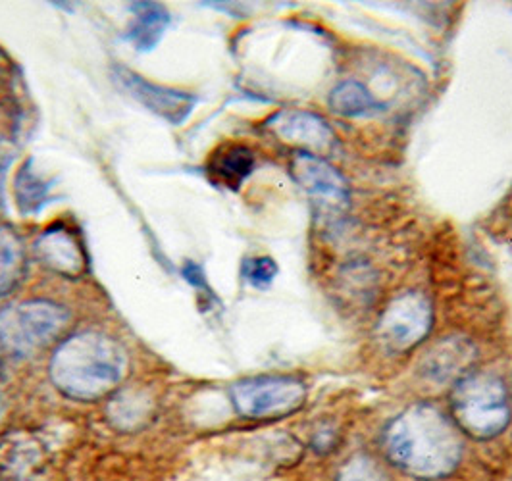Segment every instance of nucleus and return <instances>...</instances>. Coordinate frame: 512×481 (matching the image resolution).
Returning a JSON list of instances; mask_svg holds the SVG:
<instances>
[{
    "mask_svg": "<svg viewBox=\"0 0 512 481\" xmlns=\"http://www.w3.org/2000/svg\"><path fill=\"white\" fill-rule=\"evenodd\" d=\"M231 401L245 418L274 420L305 405L307 385L291 376H255L231 387Z\"/></svg>",
    "mask_w": 512,
    "mask_h": 481,
    "instance_id": "5",
    "label": "nucleus"
},
{
    "mask_svg": "<svg viewBox=\"0 0 512 481\" xmlns=\"http://www.w3.org/2000/svg\"><path fill=\"white\" fill-rule=\"evenodd\" d=\"M70 312L51 301H27L0 312V345L16 356H31L49 347L66 330Z\"/></svg>",
    "mask_w": 512,
    "mask_h": 481,
    "instance_id": "4",
    "label": "nucleus"
},
{
    "mask_svg": "<svg viewBox=\"0 0 512 481\" xmlns=\"http://www.w3.org/2000/svg\"><path fill=\"white\" fill-rule=\"evenodd\" d=\"M432 324L434 312L430 301L416 291H409L393 299L385 308L378 333L385 347L405 353L426 339Z\"/></svg>",
    "mask_w": 512,
    "mask_h": 481,
    "instance_id": "6",
    "label": "nucleus"
},
{
    "mask_svg": "<svg viewBox=\"0 0 512 481\" xmlns=\"http://www.w3.org/2000/svg\"><path fill=\"white\" fill-rule=\"evenodd\" d=\"M328 104L333 114L343 118H355L380 108V104L370 95V91L359 81L339 83L330 93Z\"/></svg>",
    "mask_w": 512,
    "mask_h": 481,
    "instance_id": "16",
    "label": "nucleus"
},
{
    "mask_svg": "<svg viewBox=\"0 0 512 481\" xmlns=\"http://www.w3.org/2000/svg\"><path fill=\"white\" fill-rule=\"evenodd\" d=\"M268 126L285 143L299 145L312 154L328 151L332 147V127L312 112H278L268 120Z\"/></svg>",
    "mask_w": 512,
    "mask_h": 481,
    "instance_id": "9",
    "label": "nucleus"
},
{
    "mask_svg": "<svg viewBox=\"0 0 512 481\" xmlns=\"http://www.w3.org/2000/svg\"><path fill=\"white\" fill-rule=\"evenodd\" d=\"M8 168H10V156L0 158V210L4 206V179H6Z\"/></svg>",
    "mask_w": 512,
    "mask_h": 481,
    "instance_id": "20",
    "label": "nucleus"
},
{
    "mask_svg": "<svg viewBox=\"0 0 512 481\" xmlns=\"http://www.w3.org/2000/svg\"><path fill=\"white\" fill-rule=\"evenodd\" d=\"M243 276L256 289H266L278 276V264L270 256H255L243 262Z\"/></svg>",
    "mask_w": 512,
    "mask_h": 481,
    "instance_id": "18",
    "label": "nucleus"
},
{
    "mask_svg": "<svg viewBox=\"0 0 512 481\" xmlns=\"http://www.w3.org/2000/svg\"><path fill=\"white\" fill-rule=\"evenodd\" d=\"M291 174L318 210L335 214L349 206V185L343 174L324 158L299 151L293 156Z\"/></svg>",
    "mask_w": 512,
    "mask_h": 481,
    "instance_id": "8",
    "label": "nucleus"
},
{
    "mask_svg": "<svg viewBox=\"0 0 512 481\" xmlns=\"http://www.w3.org/2000/svg\"><path fill=\"white\" fill-rule=\"evenodd\" d=\"M255 170V154L239 143H226L220 145L210 154L206 162V174L212 183L226 187L230 191H239Z\"/></svg>",
    "mask_w": 512,
    "mask_h": 481,
    "instance_id": "11",
    "label": "nucleus"
},
{
    "mask_svg": "<svg viewBox=\"0 0 512 481\" xmlns=\"http://www.w3.org/2000/svg\"><path fill=\"white\" fill-rule=\"evenodd\" d=\"M41 260L60 274L76 276L85 268V254L77 243L76 235L64 226H54L43 233L35 245Z\"/></svg>",
    "mask_w": 512,
    "mask_h": 481,
    "instance_id": "12",
    "label": "nucleus"
},
{
    "mask_svg": "<svg viewBox=\"0 0 512 481\" xmlns=\"http://www.w3.org/2000/svg\"><path fill=\"white\" fill-rule=\"evenodd\" d=\"M337 481H389V478L372 458L355 456L341 468Z\"/></svg>",
    "mask_w": 512,
    "mask_h": 481,
    "instance_id": "17",
    "label": "nucleus"
},
{
    "mask_svg": "<svg viewBox=\"0 0 512 481\" xmlns=\"http://www.w3.org/2000/svg\"><path fill=\"white\" fill-rule=\"evenodd\" d=\"M54 179H47L35 170L33 158L26 160L14 178V199L24 216L39 214L52 201Z\"/></svg>",
    "mask_w": 512,
    "mask_h": 481,
    "instance_id": "14",
    "label": "nucleus"
},
{
    "mask_svg": "<svg viewBox=\"0 0 512 481\" xmlns=\"http://www.w3.org/2000/svg\"><path fill=\"white\" fill-rule=\"evenodd\" d=\"M474 349L466 339H443L437 347H434L424 358V374L426 378L445 383V381L457 378L461 372L468 368L472 362Z\"/></svg>",
    "mask_w": 512,
    "mask_h": 481,
    "instance_id": "13",
    "label": "nucleus"
},
{
    "mask_svg": "<svg viewBox=\"0 0 512 481\" xmlns=\"http://www.w3.org/2000/svg\"><path fill=\"white\" fill-rule=\"evenodd\" d=\"M112 79L133 101L143 104L154 116L166 120L172 126L185 124L199 102L195 95L153 83L129 70L128 66H112Z\"/></svg>",
    "mask_w": 512,
    "mask_h": 481,
    "instance_id": "7",
    "label": "nucleus"
},
{
    "mask_svg": "<svg viewBox=\"0 0 512 481\" xmlns=\"http://www.w3.org/2000/svg\"><path fill=\"white\" fill-rule=\"evenodd\" d=\"M26 268V251L20 235L10 226H0V299L10 295Z\"/></svg>",
    "mask_w": 512,
    "mask_h": 481,
    "instance_id": "15",
    "label": "nucleus"
},
{
    "mask_svg": "<svg viewBox=\"0 0 512 481\" xmlns=\"http://www.w3.org/2000/svg\"><path fill=\"white\" fill-rule=\"evenodd\" d=\"M385 453L418 480L453 474L462 458V441L451 422L432 405H412L385 430Z\"/></svg>",
    "mask_w": 512,
    "mask_h": 481,
    "instance_id": "1",
    "label": "nucleus"
},
{
    "mask_svg": "<svg viewBox=\"0 0 512 481\" xmlns=\"http://www.w3.org/2000/svg\"><path fill=\"white\" fill-rule=\"evenodd\" d=\"M181 276L187 279L195 289H208L206 285L205 272L199 264L195 262H185V266L181 268Z\"/></svg>",
    "mask_w": 512,
    "mask_h": 481,
    "instance_id": "19",
    "label": "nucleus"
},
{
    "mask_svg": "<svg viewBox=\"0 0 512 481\" xmlns=\"http://www.w3.org/2000/svg\"><path fill=\"white\" fill-rule=\"evenodd\" d=\"M131 20L124 33L126 41L139 52H151L162 41L170 27V12L160 2H133L129 4Z\"/></svg>",
    "mask_w": 512,
    "mask_h": 481,
    "instance_id": "10",
    "label": "nucleus"
},
{
    "mask_svg": "<svg viewBox=\"0 0 512 481\" xmlns=\"http://www.w3.org/2000/svg\"><path fill=\"white\" fill-rule=\"evenodd\" d=\"M457 426L474 439H491L507 430L511 422L509 395L503 381L489 374L466 376L451 395Z\"/></svg>",
    "mask_w": 512,
    "mask_h": 481,
    "instance_id": "3",
    "label": "nucleus"
},
{
    "mask_svg": "<svg viewBox=\"0 0 512 481\" xmlns=\"http://www.w3.org/2000/svg\"><path fill=\"white\" fill-rule=\"evenodd\" d=\"M126 372L124 347L101 331L77 333L52 356V383L76 401H97L108 395L126 378Z\"/></svg>",
    "mask_w": 512,
    "mask_h": 481,
    "instance_id": "2",
    "label": "nucleus"
}]
</instances>
